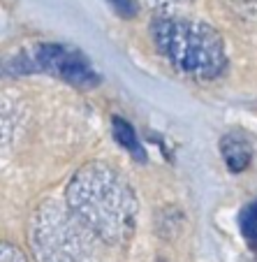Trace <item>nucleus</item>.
I'll return each instance as SVG.
<instances>
[{
  "instance_id": "nucleus-7",
  "label": "nucleus",
  "mask_w": 257,
  "mask_h": 262,
  "mask_svg": "<svg viewBox=\"0 0 257 262\" xmlns=\"http://www.w3.org/2000/svg\"><path fill=\"white\" fill-rule=\"evenodd\" d=\"M241 232L246 237L248 246L257 248V200L252 204H248L246 211L241 216Z\"/></svg>"
},
{
  "instance_id": "nucleus-9",
  "label": "nucleus",
  "mask_w": 257,
  "mask_h": 262,
  "mask_svg": "<svg viewBox=\"0 0 257 262\" xmlns=\"http://www.w3.org/2000/svg\"><path fill=\"white\" fill-rule=\"evenodd\" d=\"M227 5L241 16H246V19H255L257 16V0H229Z\"/></svg>"
},
{
  "instance_id": "nucleus-8",
  "label": "nucleus",
  "mask_w": 257,
  "mask_h": 262,
  "mask_svg": "<svg viewBox=\"0 0 257 262\" xmlns=\"http://www.w3.org/2000/svg\"><path fill=\"white\" fill-rule=\"evenodd\" d=\"M0 262H28V257L10 242L0 244Z\"/></svg>"
},
{
  "instance_id": "nucleus-4",
  "label": "nucleus",
  "mask_w": 257,
  "mask_h": 262,
  "mask_svg": "<svg viewBox=\"0 0 257 262\" xmlns=\"http://www.w3.org/2000/svg\"><path fill=\"white\" fill-rule=\"evenodd\" d=\"M35 70L49 72L63 81H69L75 86H93L98 84V74L88 65V60L75 51L72 47L63 45H40L33 51Z\"/></svg>"
},
{
  "instance_id": "nucleus-3",
  "label": "nucleus",
  "mask_w": 257,
  "mask_h": 262,
  "mask_svg": "<svg viewBox=\"0 0 257 262\" xmlns=\"http://www.w3.org/2000/svg\"><path fill=\"white\" fill-rule=\"evenodd\" d=\"M35 262H98L100 239L72 211L67 200H44L28 223Z\"/></svg>"
},
{
  "instance_id": "nucleus-1",
  "label": "nucleus",
  "mask_w": 257,
  "mask_h": 262,
  "mask_svg": "<svg viewBox=\"0 0 257 262\" xmlns=\"http://www.w3.org/2000/svg\"><path fill=\"white\" fill-rule=\"evenodd\" d=\"M72 211L109 246L128 244L137 225V198L123 177L107 163H86L65 188Z\"/></svg>"
},
{
  "instance_id": "nucleus-11",
  "label": "nucleus",
  "mask_w": 257,
  "mask_h": 262,
  "mask_svg": "<svg viewBox=\"0 0 257 262\" xmlns=\"http://www.w3.org/2000/svg\"><path fill=\"white\" fill-rule=\"evenodd\" d=\"M149 3H153V5H158V7H172V5H181L185 0H149Z\"/></svg>"
},
{
  "instance_id": "nucleus-2",
  "label": "nucleus",
  "mask_w": 257,
  "mask_h": 262,
  "mask_svg": "<svg viewBox=\"0 0 257 262\" xmlns=\"http://www.w3.org/2000/svg\"><path fill=\"white\" fill-rule=\"evenodd\" d=\"M151 37L174 68L195 79H213L227 63L223 37L204 21L160 14L151 24Z\"/></svg>"
},
{
  "instance_id": "nucleus-6",
  "label": "nucleus",
  "mask_w": 257,
  "mask_h": 262,
  "mask_svg": "<svg viewBox=\"0 0 257 262\" xmlns=\"http://www.w3.org/2000/svg\"><path fill=\"white\" fill-rule=\"evenodd\" d=\"M114 137H116V142L121 144V146L128 151L132 158H137V160H144V148H142V144H139V139H137V133L132 130V125L128 123V121H123V119H114Z\"/></svg>"
},
{
  "instance_id": "nucleus-10",
  "label": "nucleus",
  "mask_w": 257,
  "mask_h": 262,
  "mask_svg": "<svg viewBox=\"0 0 257 262\" xmlns=\"http://www.w3.org/2000/svg\"><path fill=\"white\" fill-rule=\"evenodd\" d=\"M111 3V7H114L116 12H119L121 16H132L134 14V0H109Z\"/></svg>"
},
{
  "instance_id": "nucleus-5",
  "label": "nucleus",
  "mask_w": 257,
  "mask_h": 262,
  "mask_svg": "<svg viewBox=\"0 0 257 262\" xmlns=\"http://www.w3.org/2000/svg\"><path fill=\"white\" fill-rule=\"evenodd\" d=\"M220 154H223L225 165H227L232 172H243L252 158V148L243 135L229 133L220 139Z\"/></svg>"
}]
</instances>
